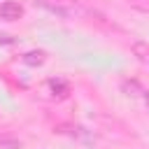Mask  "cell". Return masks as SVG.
<instances>
[{"label": "cell", "mask_w": 149, "mask_h": 149, "mask_svg": "<svg viewBox=\"0 0 149 149\" xmlns=\"http://www.w3.org/2000/svg\"><path fill=\"white\" fill-rule=\"evenodd\" d=\"M44 61H47V54H44L42 49H37V51H26V54H23V63H26V65H33V68H35V65H42Z\"/></svg>", "instance_id": "obj_4"}, {"label": "cell", "mask_w": 149, "mask_h": 149, "mask_svg": "<svg viewBox=\"0 0 149 149\" xmlns=\"http://www.w3.org/2000/svg\"><path fill=\"white\" fill-rule=\"evenodd\" d=\"M42 93H44L49 100H63V98H68L70 86H68V81H63V79H47V81L42 84Z\"/></svg>", "instance_id": "obj_1"}, {"label": "cell", "mask_w": 149, "mask_h": 149, "mask_svg": "<svg viewBox=\"0 0 149 149\" xmlns=\"http://www.w3.org/2000/svg\"><path fill=\"white\" fill-rule=\"evenodd\" d=\"M21 16H23V7H21L19 2L5 0V2L0 5V19H2V21H19Z\"/></svg>", "instance_id": "obj_2"}, {"label": "cell", "mask_w": 149, "mask_h": 149, "mask_svg": "<svg viewBox=\"0 0 149 149\" xmlns=\"http://www.w3.org/2000/svg\"><path fill=\"white\" fill-rule=\"evenodd\" d=\"M121 86H123V91H126L128 95H144V93H147V91H144V88H142L135 79H126Z\"/></svg>", "instance_id": "obj_5"}, {"label": "cell", "mask_w": 149, "mask_h": 149, "mask_svg": "<svg viewBox=\"0 0 149 149\" xmlns=\"http://www.w3.org/2000/svg\"><path fill=\"white\" fill-rule=\"evenodd\" d=\"M144 100H147V105H149V93H144Z\"/></svg>", "instance_id": "obj_6"}, {"label": "cell", "mask_w": 149, "mask_h": 149, "mask_svg": "<svg viewBox=\"0 0 149 149\" xmlns=\"http://www.w3.org/2000/svg\"><path fill=\"white\" fill-rule=\"evenodd\" d=\"M133 56L140 61V63H144V65H149V44H144V42H133Z\"/></svg>", "instance_id": "obj_3"}]
</instances>
